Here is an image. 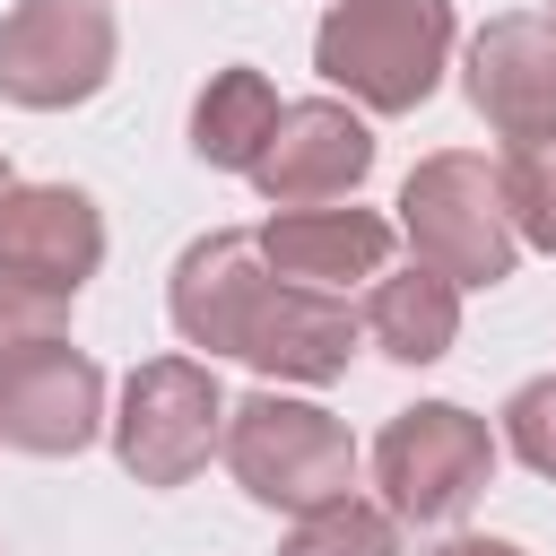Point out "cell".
<instances>
[{"instance_id": "cell-15", "label": "cell", "mask_w": 556, "mask_h": 556, "mask_svg": "<svg viewBox=\"0 0 556 556\" xmlns=\"http://www.w3.org/2000/svg\"><path fill=\"white\" fill-rule=\"evenodd\" d=\"M278 130V87L261 70H208V87L191 96V156L217 165V174H252L261 148Z\"/></svg>"}, {"instance_id": "cell-19", "label": "cell", "mask_w": 556, "mask_h": 556, "mask_svg": "<svg viewBox=\"0 0 556 556\" xmlns=\"http://www.w3.org/2000/svg\"><path fill=\"white\" fill-rule=\"evenodd\" d=\"M61 330H70V304L0 269V365L26 356V348H43V339H61Z\"/></svg>"}, {"instance_id": "cell-7", "label": "cell", "mask_w": 556, "mask_h": 556, "mask_svg": "<svg viewBox=\"0 0 556 556\" xmlns=\"http://www.w3.org/2000/svg\"><path fill=\"white\" fill-rule=\"evenodd\" d=\"M104 365L70 339H43L0 365V443L35 460H70L104 434Z\"/></svg>"}, {"instance_id": "cell-16", "label": "cell", "mask_w": 556, "mask_h": 556, "mask_svg": "<svg viewBox=\"0 0 556 556\" xmlns=\"http://www.w3.org/2000/svg\"><path fill=\"white\" fill-rule=\"evenodd\" d=\"M278 556H400V521L374 504V495H339V504H313L287 521Z\"/></svg>"}, {"instance_id": "cell-2", "label": "cell", "mask_w": 556, "mask_h": 556, "mask_svg": "<svg viewBox=\"0 0 556 556\" xmlns=\"http://www.w3.org/2000/svg\"><path fill=\"white\" fill-rule=\"evenodd\" d=\"M235 486L269 513H313V504H339L356 495V434L348 417H330L321 400H295V391H252V400H226V434H217Z\"/></svg>"}, {"instance_id": "cell-14", "label": "cell", "mask_w": 556, "mask_h": 556, "mask_svg": "<svg viewBox=\"0 0 556 556\" xmlns=\"http://www.w3.org/2000/svg\"><path fill=\"white\" fill-rule=\"evenodd\" d=\"M356 330H365L391 365H434V356H452V339H460V287H452L443 269H426V261L382 269V278L365 287Z\"/></svg>"}, {"instance_id": "cell-4", "label": "cell", "mask_w": 556, "mask_h": 556, "mask_svg": "<svg viewBox=\"0 0 556 556\" xmlns=\"http://www.w3.org/2000/svg\"><path fill=\"white\" fill-rule=\"evenodd\" d=\"M400 235L452 287H504L513 261H521V235L504 217V182L469 148H443V156L408 165V182H400Z\"/></svg>"}, {"instance_id": "cell-6", "label": "cell", "mask_w": 556, "mask_h": 556, "mask_svg": "<svg viewBox=\"0 0 556 556\" xmlns=\"http://www.w3.org/2000/svg\"><path fill=\"white\" fill-rule=\"evenodd\" d=\"M122 52L113 0H17L0 17V96L17 113H70L104 96Z\"/></svg>"}, {"instance_id": "cell-18", "label": "cell", "mask_w": 556, "mask_h": 556, "mask_svg": "<svg viewBox=\"0 0 556 556\" xmlns=\"http://www.w3.org/2000/svg\"><path fill=\"white\" fill-rule=\"evenodd\" d=\"M521 469L556 478V374H530L513 400H504V434H495Z\"/></svg>"}, {"instance_id": "cell-3", "label": "cell", "mask_w": 556, "mask_h": 556, "mask_svg": "<svg viewBox=\"0 0 556 556\" xmlns=\"http://www.w3.org/2000/svg\"><path fill=\"white\" fill-rule=\"evenodd\" d=\"M495 426L460 400H417L400 408L382 434H374V504L391 521H417V530H452L486 486H495Z\"/></svg>"}, {"instance_id": "cell-20", "label": "cell", "mask_w": 556, "mask_h": 556, "mask_svg": "<svg viewBox=\"0 0 556 556\" xmlns=\"http://www.w3.org/2000/svg\"><path fill=\"white\" fill-rule=\"evenodd\" d=\"M417 556H521L513 539H478V530H452V539H434V547H417Z\"/></svg>"}, {"instance_id": "cell-17", "label": "cell", "mask_w": 556, "mask_h": 556, "mask_svg": "<svg viewBox=\"0 0 556 556\" xmlns=\"http://www.w3.org/2000/svg\"><path fill=\"white\" fill-rule=\"evenodd\" d=\"M495 182H504L513 235L539 243V252H556V130H547V139H513L504 165H495Z\"/></svg>"}, {"instance_id": "cell-5", "label": "cell", "mask_w": 556, "mask_h": 556, "mask_svg": "<svg viewBox=\"0 0 556 556\" xmlns=\"http://www.w3.org/2000/svg\"><path fill=\"white\" fill-rule=\"evenodd\" d=\"M104 434H113V460L139 486H191L208 469L217 434H226V391H217L208 356H148V365H130Z\"/></svg>"}, {"instance_id": "cell-21", "label": "cell", "mask_w": 556, "mask_h": 556, "mask_svg": "<svg viewBox=\"0 0 556 556\" xmlns=\"http://www.w3.org/2000/svg\"><path fill=\"white\" fill-rule=\"evenodd\" d=\"M9 191H17V174H9V156H0V200H9Z\"/></svg>"}, {"instance_id": "cell-22", "label": "cell", "mask_w": 556, "mask_h": 556, "mask_svg": "<svg viewBox=\"0 0 556 556\" xmlns=\"http://www.w3.org/2000/svg\"><path fill=\"white\" fill-rule=\"evenodd\" d=\"M547 17H556V9H547Z\"/></svg>"}, {"instance_id": "cell-12", "label": "cell", "mask_w": 556, "mask_h": 556, "mask_svg": "<svg viewBox=\"0 0 556 556\" xmlns=\"http://www.w3.org/2000/svg\"><path fill=\"white\" fill-rule=\"evenodd\" d=\"M356 339H365V330H356L348 295H313V287H287V278L269 269V287H261L252 313H243L235 356L261 365L269 382H339L348 356H356Z\"/></svg>"}, {"instance_id": "cell-8", "label": "cell", "mask_w": 556, "mask_h": 556, "mask_svg": "<svg viewBox=\"0 0 556 556\" xmlns=\"http://www.w3.org/2000/svg\"><path fill=\"white\" fill-rule=\"evenodd\" d=\"M365 174H374L365 113L339 96H304V104H278V130L252 165V191L269 208H330V200H356Z\"/></svg>"}, {"instance_id": "cell-9", "label": "cell", "mask_w": 556, "mask_h": 556, "mask_svg": "<svg viewBox=\"0 0 556 556\" xmlns=\"http://www.w3.org/2000/svg\"><path fill=\"white\" fill-rule=\"evenodd\" d=\"M0 269L70 304L104 269V208L78 182H17L0 200Z\"/></svg>"}, {"instance_id": "cell-13", "label": "cell", "mask_w": 556, "mask_h": 556, "mask_svg": "<svg viewBox=\"0 0 556 556\" xmlns=\"http://www.w3.org/2000/svg\"><path fill=\"white\" fill-rule=\"evenodd\" d=\"M261 287H269V261H261L252 226H208L200 243H182V261H174V278H165V313H174L182 348L235 356L243 313H252Z\"/></svg>"}, {"instance_id": "cell-11", "label": "cell", "mask_w": 556, "mask_h": 556, "mask_svg": "<svg viewBox=\"0 0 556 556\" xmlns=\"http://www.w3.org/2000/svg\"><path fill=\"white\" fill-rule=\"evenodd\" d=\"M391 217L382 208H356V200H330V208H269L252 226L261 261L287 278V287H313V295H348L365 278H382L391 261Z\"/></svg>"}, {"instance_id": "cell-1", "label": "cell", "mask_w": 556, "mask_h": 556, "mask_svg": "<svg viewBox=\"0 0 556 556\" xmlns=\"http://www.w3.org/2000/svg\"><path fill=\"white\" fill-rule=\"evenodd\" d=\"M452 0H330L313 26V70L356 113H417L452 70Z\"/></svg>"}, {"instance_id": "cell-10", "label": "cell", "mask_w": 556, "mask_h": 556, "mask_svg": "<svg viewBox=\"0 0 556 556\" xmlns=\"http://www.w3.org/2000/svg\"><path fill=\"white\" fill-rule=\"evenodd\" d=\"M478 122L495 139H547L556 130V17H486L469 35V70H460Z\"/></svg>"}]
</instances>
